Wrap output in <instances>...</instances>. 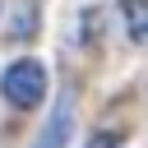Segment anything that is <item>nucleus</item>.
Instances as JSON below:
<instances>
[{
    "label": "nucleus",
    "mask_w": 148,
    "mask_h": 148,
    "mask_svg": "<svg viewBox=\"0 0 148 148\" xmlns=\"http://www.w3.org/2000/svg\"><path fill=\"white\" fill-rule=\"evenodd\" d=\"M0 92H5L9 106L28 111V106H37V102L46 97V69H42L37 60H14V65L0 74Z\"/></svg>",
    "instance_id": "1"
},
{
    "label": "nucleus",
    "mask_w": 148,
    "mask_h": 148,
    "mask_svg": "<svg viewBox=\"0 0 148 148\" xmlns=\"http://www.w3.org/2000/svg\"><path fill=\"white\" fill-rule=\"evenodd\" d=\"M92 148H111V134H97V139H92Z\"/></svg>",
    "instance_id": "5"
},
{
    "label": "nucleus",
    "mask_w": 148,
    "mask_h": 148,
    "mask_svg": "<svg viewBox=\"0 0 148 148\" xmlns=\"http://www.w3.org/2000/svg\"><path fill=\"white\" fill-rule=\"evenodd\" d=\"M120 14L130 28V42H148V0H120Z\"/></svg>",
    "instance_id": "3"
},
{
    "label": "nucleus",
    "mask_w": 148,
    "mask_h": 148,
    "mask_svg": "<svg viewBox=\"0 0 148 148\" xmlns=\"http://www.w3.org/2000/svg\"><path fill=\"white\" fill-rule=\"evenodd\" d=\"M69 134H74V92L65 88V92L56 97V111L46 116L42 134L32 139V148H65V143H69Z\"/></svg>",
    "instance_id": "2"
},
{
    "label": "nucleus",
    "mask_w": 148,
    "mask_h": 148,
    "mask_svg": "<svg viewBox=\"0 0 148 148\" xmlns=\"http://www.w3.org/2000/svg\"><path fill=\"white\" fill-rule=\"evenodd\" d=\"M9 28H14V37H32V32H37V5L28 0V5H23V14H14V23H9Z\"/></svg>",
    "instance_id": "4"
}]
</instances>
